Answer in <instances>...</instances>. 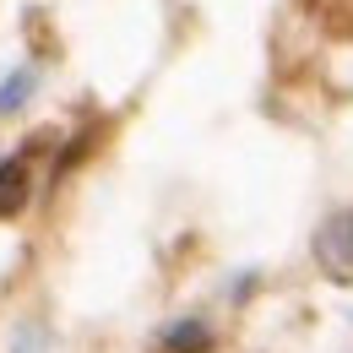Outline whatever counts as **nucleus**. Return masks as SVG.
Masks as SVG:
<instances>
[{"label": "nucleus", "instance_id": "nucleus-1", "mask_svg": "<svg viewBox=\"0 0 353 353\" xmlns=\"http://www.w3.org/2000/svg\"><path fill=\"white\" fill-rule=\"evenodd\" d=\"M28 207V169L22 158H0V218H17Z\"/></svg>", "mask_w": 353, "mask_h": 353}, {"label": "nucleus", "instance_id": "nucleus-2", "mask_svg": "<svg viewBox=\"0 0 353 353\" xmlns=\"http://www.w3.org/2000/svg\"><path fill=\"white\" fill-rule=\"evenodd\" d=\"M207 348H212V332L201 321H174L163 332V353H207Z\"/></svg>", "mask_w": 353, "mask_h": 353}, {"label": "nucleus", "instance_id": "nucleus-3", "mask_svg": "<svg viewBox=\"0 0 353 353\" xmlns=\"http://www.w3.org/2000/svg\"><path fill=\"white\" fill-rule=\"evenodd\" d=\"M39 88V71H33V65H28V71H11V77H6V88H0V120H6V114H17V109H22V103H28V92Z\"/></svg>", "mask_w": 353, "mask_h": 353}]
</instances>
